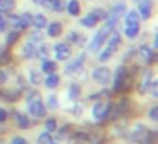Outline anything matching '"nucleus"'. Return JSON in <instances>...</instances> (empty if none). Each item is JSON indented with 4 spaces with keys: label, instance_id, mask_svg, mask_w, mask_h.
<instances>
[{
    "label": "nucleus",
    "instance_id": "f257e3e1",
    "mask_svg": "<svg viewBox=\"0 0 158 144\" xmlns=\"http://www.w3.org/2000/svg\"><path fill=\"white\" fill-rule=\"evenodd\" d=\"M114 24H116V19H114V17H107V19H106V26H104V27L95 34V38L92 39V42L89 44V51H92V53L99 51L100 46H102L104 42H106L107 36H109L110 32H112Z\"/></svg>",
    "mask_w": 158,
    "mask_h": 144
},
{
    "label": "nucleus",
    "instance_id": "f03ea898",
    "mask_svg": "<svg viewBox=\"0 0 158 144\" xmlns=\"http://www.w3.org/2000/svg\"><path fill=\"white\" fill-rule=\"evenodd\" d=\"M119 44H121V36H119V32L112 31L109 36H107V39H106V48L100 51L99 59H100V61H107V59H110L114 54H116L117 49H119Z\"/></svg>",
    "mask_w": 158,
    "mask_h": 144
},
{
    "label": "nucleus",
    "instance_id": "7ed1b4c3",
    "mask_svg": "<svg viewBox=\"0 0 158 144\" xmlns=\"http://www.w3.org/2000/svg\"><path fill=\"white\" fill-rule=\"evenodd\" d=\"M112 110V105L106 102H97L95 105L92 107V115L95 120H104L109 117V112Z\"/></svg>",
    "mask_w": 158,
    "mask_h": 144
},
{
    "label": "nucleus",
    "instance_id": "20e7f679",
    "mask_svg": "<svg viewBox=\"0 0 158 144\" xmlns=\"http://www.w3.org/2000/svg\"><path fill=\"white\" fill-rule=\"evenodd\" d=\"M27 109H29V112H31L32 117H38V119H41V117L46 115V105L41 102V98H36V100L27 102Z\"/></svg>",
    "mask_w": 158,
    "mask_h": 144
},
{
    "label": "nucleus",
    "instance_id": "39448f33",
    "mask_svg": "<svg viewBox=\"0 0 158 144\" xmlns=\"http://www.w3.org/2000/svg\"><path fill=\"white\" fill-rule=\"evenodd\" d=\"M92 76H94V80H95L97 83L106 85V83H109V80H110V76H112V75H110V70L107 68V66H99V68L94 70Z\"/></svg>",
    "mask_w": 158,
    "mask_h": 144
},
{
    "label": "nucleus",
    "instance_id": "423d86ee",
    "mask_svg": "<svg viewBox=\"0 0 158 144\" xmlns=\"http://www.w3.org/2000/svg\"><path fill=\"white\" fill-rule=\"evenodd\" d=\"M127 85V71L124 66H121V68H117L116 71V78H114V90H124Z\"/></svg>",
    "mask_w": 158,
    "mask_h": 144
},
{
    "label": "nucleus",
    "instance_id": "0eeeda50",
    "mask_svg": "<svg viewBox=\"0 0 158 144\" xmlns=\"http://www.w3.org/2000/svg\"><path fill=\"white\" fill-rule=\"evenodd\" d=\"M148 132H150V130H148L144 126H141V124H136V126L131 129V141H134V142L141 144V142L144 141V137L148 136Z\"/></svg>",
    "mask_w": 158,
    "mask_h": 144
},
{
    "label": "nucleus",
    "instance_id": "6e6552de",
    "mask_svg": "<svg viewBox=\"0 0 158 144\" xmlns=\"http://www.w3.org/2000/svg\"><path fill=\"white\" fill-rule=\"evenodd\" d=\"M55 54H56V59L66 61V59H70V56H72V48H70V44L60 42V44L55 46Z\"/></svg>",
    "mask_w": 158,
    "mask_h": 144
},
{
    "label": "nucleus",
    "instance_id": "1a4fd4ad",
    "mask_svg": "<svg viewBox=\"0 0 158 144\" xmlns=\"http://www.w3.org/2000/svg\"><path fill=\"white\" fill-rule=\"evenodd\" d=\"M138 54H139V58L143 59L144 63H153L155 61V53H153V49L150 48V46H146V44H141L139 46V49H138Z\"/></svg>",
    "mask_w": 158,
    "mask_h": 144
},
{
    "label": "nucleus",
    "instance_id": "9d476101",
    "mask_svg": "<svg viewBox=\"0 0 158 144\" xmlns=\"http://www.w3.org/2000/svg\"><path fill=\"white\" fill-rule=\"evenodd\" d=\"M83 63H85V56H78V58L75 59V61H72L68 66H66V70L65 71L68 73V75H73V73H78L80 70H82V66H83Z\"/></svg>",
    "mask_w": 158,
    "mask_h": 144
},
{
    "label": "nucleus",
    "instance_id": "9b49d317",
    "mask_svg": "<svg viewBox=\"0 0 158 144\" xmlns=\"http://www.w3.org/2000/svg\"><path fill=\"white\" fill-rule=\"evenodd\" d=\"M151 0H141V4H139V17L141 19H150L151 15Z\"/></svg>",
    "mask_w": 158,
    "mask_h": 144
},
{
    "label": "nucleus",
    "instance_id": "f8f14e48",
    "mask_svg": "<svg viewBox=\"0 0 158 144\" xmlns=\"http://www.w3.org/2000/svg\"><path fill=\"white\" fill-rule=\"evenodd\" d=\"M31 24L34 26V27L38 29V31H41V29H44L46 26H48V21H46L44 14H38V15H32Z\"/></svg>",
    "mask_w": 158,
    "mask_h": 144
},
{
    "label": "nucleus",
    "instance_id": "ddd939ff",
    "mask_svg": "<svg viewBox=\"0 0 158 144\" xmlns=\"http://www.w3.org/2000/svg\"><path fill=\"white\" fill-rule=\"evenodd\" d=\"M34 53H36V46H34V42H26L24 44V49H22V56H24L26 59H31V58H34Z\"/></svg>",
    "mask_w": 158,
    "mask_h": 144
},
{
    "label": "nucleus",
    "instance_id": "4468645a",
    "mask_svg": "<svg viewBox=\"0 0 158 144\" xmlns=\"http://www.w3.org/2000/svg\"><path fill=\"white\" fill-rule=\"evenodd\" d=\"M46 27H48V36H51V38H58L61 34V24L60 22H51Z\"/></svg>",
    "mask_w": 158,
    "mask_h": 144
},
{
    "label": "nucleus",
    "instance_id": "2eb2a0df",
    "mask_svg": "<svg viewBox=\"0 0 158 144\" xmlns=\"http://www.w3.org/2000/svg\"><path fill=\"white\" fill-rule=\"evenodd\" d=\"M34 56H38L39 59H43V61H46V59L49 58V46L46 44H41L39 48H36V53Z\"/></svg>",
    "mask_w": 158,
    "mask_h": 144
},
{
    "label": "nucleus",
    "instance_id": "dca6fc26",
    "mask_svg": "<svg viewBox=\"0 0 158 144\" xmlns=\"http://www.w3.org/2000/svg\"><path fill=\"white\" fill-rule=\"evenodd\" d=\"M44 85L48 86V88H56V86L60 85V76L56 75V73H49L46 82H44Z\"/></svg>",
    "mask_w": 158,
    "mask_h": 144
},
{
    "label": "nucleus",
    "instance_id": "f3484780",
    "mask_svg": "<svg viewBox=\"0 0 158 144\" xmlns=\"http://www.w3.org/2000/svg\"><path fill=\"white\" fill-rule=\"evenodd\" d=\"M139 24V15L136 10H129L126 14V26H136Z\"/></svg>",
    "mask_w": 158,
    "mask_h": 144
},
{
    "label": "nucleus",
    "instance_id": "a211bd4d",
    "mask_svg": "<svg viewBox=\"0 0 158 144\" xmlns=\"http://www.w3.org/2000/svg\"><path fill=\"white\" fill-rule=\"evenodd\" d=\"M124 34H126L129 39L138 38V34H139V24H136V26H126V29H124Z\"/></svg>",
    "mask_w": 158,
    "mask_h": 144
},
{
    "label": "nucleus",
    "instance_id": "6ab92c4d",
    "mask_svg": "<svg viewBox=\"0 0 158 144\" xmlns=\"http://www.w3.org/2000/svg\"><path fill=\"white\" fill-rule=\"evenodd\" d=\"M150 85H151V76H150V73H144V76H143V80H141V85H139V93H146L148 92V88H150Z\"/></svg>",
    "mask_w": 158,
    "mask_h": 144
},
{
    "label": "nucleus",
    "instance_id": "aec40b11",
    "mask_svg": "<svg viewBox=\"0 0 158 144\" xmlns=\"http://www.w3.org/2000/svg\"><path fill=\"white\" fill-rule=\"evenodd\" d=\"M14 0H0V12L2 14H7L14 9Z\"/></svg>",
    "mask_w": 158,
    "mask_h": 144
},
{
    "label": "nucleus",
    "instance_id": "412c9836",
    "mask_svg": "<svg viewBox=\"0 0 158 144\" xmlns=\"http://www.w3.org/2000/svg\"><path fill=\"white\" fill-rule=\"evenodd\" d=\"M15 120H17V127H19V129H27V127L31 126L29 119L26 115H22V114H17V115H15Z\"/></svg>",
    "mask_w": 158,
    "mask_h": 144
},
{
    "label": "nucleus",
    "instance_id": "4be33fe9",
    "mask_svg": "<svg viewBox=\"0 0 158 144\" xmlns=\"http://www.w3.org/2000/svg\"><path fill=\"white\" fill-rule=\"evenodd\" d=\"M41 70L44 73H55L56 71V63L55 61H51V59H46V61H43V66H41Z\"/></svg>",
    "mask_w": 158,
    "mask_h": 144
},
{
    "label": "nucleus",
    "instance_id": "5701e85b",
    "mask_svg": "<svg viewBox=\"0 0 158 144\" xmlns=\"http://www.w3.org/2000/svg\"><path fill=\"white\" fill-rule=\"evenodd\" d=\"M97 22H99V21L95 19V15H94V14H89L87 17L82 19V26H85V27H94Z\"/></svg>",
    "mask_w": 158,
    "mask_h": 144
},
{
    "label": "nucleus",
    "instance_id": "b1692460",
    "mask_svg": "<svg viewBox=\"0 0 158 144\" xmlns=\"http://www.w3.org/2000/svg\"><path fill=\"white\" fill-rule=\"evenodd\" d=\"M124 10H126V7H124V4H119V5H114L112 7V10H110V14H109V17H119L121 14H124Z\"/></svg>",
    "mask_w": 158,
    "mask_h": 144
},
{
    "label": "nucleus",
    "instance_id": "393cba45",
    "mask_svg": "<svg viewBox=\"0 0 158 144\" xmlns=\"http://www.w3.org/2000/svg\"><path fill=\"white\" fill-rule=\"evenodd\" d=\"M19 19H21V29H26L29 24H31V19H32V15L29 14V12H24L22 15H19Z\"/></svg>",
    "mask_w": 158,
    "mask_h": 144
},
{
    "label": "nucleus",
    "instance_id": "a878e982",
    "mask_svg": "<svg viewBox=\"0 0 158 144\" xmlns=\"http://www.w3.org/2000/svg\"><path fill=\"white\" fill-rule=\"evenodd\" d=\"M68 12H70V15H78L80 14V5H78L77 0H72L68 4Z\"/></svg>",
    "mask_w": 158,
    "mask_h": 144
},
{
    "label": "nucleus",
    "instance_id": "bb28decb",
    "mask_svg": "<svg viewBox=\"0 0 158 144\" xmlns=\"http://www.w3.org/2000/svg\"><path fill=\"white\" fill-rule=\"evenodd\" d=\"M49 142H51V132H48V130L38 137V144H49Z\"/></svg>",
    "mask_w": 158,
    "mask_h": 144
},
{
    "label": "nucleus",
    "instance_id": "cd10ccee",
    "mask_svg": "<svg viewBox=\"0 0 158 144\" xmlns=\"http://www.w3.org/2000/svg\"><path fill=\"white\" fill-rule=\"evenodd\" d=\"M92 14L95 15V19H97V21H106V19L109 17V14H107L106 10H102V9H95V10H94Z\"/></svg>",
    "mask_w": 158,
    "mask_h": 144
},
{
    "label": "nucleus",
    "instance_id": "c85d7f7f",
    "mask_svg": "<svg viewBox=\"0 0 158 144\" xmlns=\"http://www.w3.org/2000/svg\"><path fill=\"white\" fill-rule=\"evenodd\" d=\"M7 22L12 26V27L21 29V19H19V15H10V17L7 19Z\"/></svg>",
    "mask_w": 158,
    "mask_h": 144
},
{
    "label": "nucleus",
    "instance_id": "c756f323",
    "mask_svg": "<svg viewBox=\"0 0 158 144\" xmlns=\"http://www.w3.org/2000/svg\"><path fill=\"white\" fill-rule=\"evenodd\" d=\"M56 129H58L56 119H48V120H46V130H48V132H55Z\"/></svg>",
    "mask_w": 158,
    "mask_h": 144
},
{
    "label": "nucleus",
    "instance_id": "7c9ffc66",
    "mask_svg": "<svg viewBox=\"0 0 158 144\" xmlns=\"http://www.w3.org/2000/svg\"><path fill=\"white\" fill-rule=\"evenodd\" d=\"M46 107H48V109H56V107H58V97H56V95H49L48 97V102H46Z\"/></svg>",
    "mask_w": 158,
    "mask_h": 144
},
{
    "label": "nucleus",
    "instance_id": "2f4dec72",
    "mask_svg": "<svg viewBox=\"0 0 158 144\" xmlns=\"http://www.w3.org/2000/svg\"><path fill=\"white\" fill-rule=\"evenodd\" d=\"M68 93H70V98H72V100H77V98H78V95H80V86L78 85H72Z\"/></svg>",
    "mask_w": 158,
    "mask_h": 144
},
{
    "label": "nucleus",
    "instance_id": "473e14b6",
    "mask_svg": "<svg viewBox=\"0 0 158 144\" xmlns=\"http://www.w3.org/2000/svg\"><path fill=\"white\" fill-rule=\"evenodd\" d=\"M2 95L5 100H12V102L19 98V92H2Z\"/></svg>",
    "mask_w": 158,
    "mask_h": 144
},
{
    "label": "nucleus",
    "instance_id": "72a5a7b5",
    "mask_svg": "<svg viewBox=\"0 0 158 144\" xmlns=\"http://www.w3.org/2000/svg\"><path fill=\"white\" fill-rule=\"evenodd\" d=\"M19 39V32L17 31H12V32H9V36H7V44H15V41Z\"/></svg>",
    "mask_w": 158,
    "mask_h": 144
},
{
    "label": "nucleus",
    "instance_id": "f704fd0d",
    "mask_svg": "<svg viewBox=\"0 0 158 144\" xmlns=\"http://www.w3.org/2000/svg\"><path fill=\"white\" fill-rule=\"evenodd\" d=\"M29 75H31V83H32V85H38V83L41 82V76H39V73H36L34 70H31V73H29Z\"/></svg>",
    "mask_w": 158,
    "mask_h": 144
},
{
    "label": "nucleus",
    "instance_id": "c9c22d12",
    "mask_svg": "<svg viewBox=\"0 0 158 144\" xmlns=\"http://www.w3.org/2000/svg\"><path fill=\"white\" fill-rule=\"evenodd\" d=\"M34 41H39V42L43 41V34L38 31V29H36V31L31 34V42H34Z\"/></svg>",
    "mask_w": 158,
    "mask_h": 144
},
{
    "label": "nucleus",
    "instance_id": "e433bc0d",
    "mask_svg": "<svg viewBox=\"0 0 158 144\" xmlns=\"http://www.w3.org/2000/svg\"><path fill=\"white\" fill-rule=\"evenodd\" d=\"M10 144H27V141H26L24 137H14V139L10 141Z\"/></svg>",
    "mask_w": 158,
    "mask_h": 144
},
{
    "label": "nucleus",
    "instance_id": "4c0bfd02",
    "mask_svg": "<svg viewBox=\"0 0 158 144\" xmlns=\"http://www.w3.org/2000/svg\"><path fill=\"white\" fill-rule=\"evenodd\" d=\"M156 112H158L156 107H153V109L150 110V119H151V120H156Z\"/></svg>",
    "mask_w": 158,
    "mask_h": 144
},
{
    "label": "nucleus",
    "instance_id": "58836bf2",
    "mask_svg": "<svg viewBox=\"0 0 158 144\" xmlns=\"http://www.w3.org/2000/svg\"><path fill=\"white\" fill-rule=\"evenodd\" d=\"M5 119H7V112L4 109H0V122H5Z\"/></svg>",
    "mask_w": 158,
    "mask_h": 144
},
{
    "label": "nucleus",
    "instance_id": "ea45409f",
    "mask_svg": "<svg viewBox=\"0 0 158 144\" xmlns=\"http://www.w3.org/2000/svg\"><path fill=\"white\" fill-rule=\"evenodd\" d=\"M5 82H7V73L0 71V85H2V83H5Z\"/></svg>",
    "mask_w": 158,
    "mask_h": 144
},
{
    "label": "nucleus",
    "instance_id": "a19ab883",
    "mask_svg": "<svg viewBox=\"0 0 158 144\" xmlns=\"http://www.w3.org/2000/svg\"><path fill=\"white\" fill-rule=\"evenodd\" d=\"M5 26H7V21H5V19H2V21H0V32L5 31Z\"/></svg>",
    "mask_w": 158,
    "mask_h": 144
},
{
    "label": "nucleus",
    "instance_id": "79ce46f5",
    "mask_svg": "<svg viewBox=\"0 0 158 144\" xmlns=\"http://www.w3.org/2000/svg\"><path fill=\"white\" fill-rule=\"evenodd\" d=\"M66 132H68V129H66V127H65V129H61V130H60V139H63V137H66Z\"/></svg>",
    "mask_w": 158,
    "mask_h": 144
},
{
    "label": "nucleus",
    "instance_id": "37998d69",
    "mask_svg": "<svg viewBox=\"0 0 158 144\" xmlns=\"http://www.w3.org/2000/svg\"><path fill=\"white\" fill-rule=\"evenodd\" d=\"M44 2H46V0H34V4H36V5H43Z\"/></svg>",
    "mask_w": 158,
    "mask_h": 144
},
{
    "label": "nucleus",
    "instance_id": "c03bdc74",
    "mask_svg": "<svg viewBox=\"0 0 158 144\" xmlns=\"http://www.w3.org/2000/svg\"><path fill=\"white\" fill-rule=\"evenodd\" d=\"M0 144H7V142H4V141H0Z\"/></svg>",
    "mask_w": 158,
    "mask_h": 144
},
{
    "label": "nucleus",
    "instance_id": "a18cd8bd",
    "mask_svg": "<svg viewBox=\"0 0 158 144\" xmlns=\"http://www.w3.org/2000/svg\"><path fill=\"white\" fill-rule=\"evenodd\" d=\"M49 144H58V142H53V141H51V142H49Z\"/></svg>",
    "mask_w": 158,
    "mask_h": 144
},
{
    "label": "nucleus",
    "instance_id": "49530a36",
    "mask_svg": "<svg viewBox=\"0 0 158 144\" xmlns=\"http://www.w3.org/2000/svg\"><path fill=\"white\" fill-rule=\"evenodd\" d=\"M46 2H51V0H46Z\"/></svg>",
    "mask_w": 158,
    "mask_h": 144
}]
</instances>
